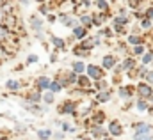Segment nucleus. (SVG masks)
<instances>
[{
	"instance_id": "12",
	"label": "nucleus",
	"mask_w": 153,
	"mask_h": 140,
	"mask_svg": "<svg viewBox=\"0 0 153 140\" xmlns=\"http://www.w3.org/2000/svg\"><path fill=\"white\" fill-rule=\"evenodd\" d=\"M102 66L105 68V69H112L116 66V59L114 55H105L103 59H102Z\"/></svg>"
},
{
	"instance_id": "42",
	"label": "nucleus",
	"mask_w": 153,
	"mask_h": 140,
	"mask_svg": "<svg viewBox=\"0 0 153 140\" xmlns=\"http://www.w3.org/2000/svg\"><path fill=\"white\" fill-rule=\"evenodd\" d=\"M48 21H55V16L53 14H48Z\"/></svg>"
},
{
	"instance_id": "36",
	"label": "nucleus",
	"mask_w": 153,
	"mask_h": 140,
	"mask_svg": "<svg viewBox=\"0 0 153 140\" xmlns=\"http://www.w3.org/2000/svg\"><path fill=\"white\" fill-rule=\"evenodd\" d=\"M39 13H41V14H48V13H50V9H48V5H46V4H43V5H39Z\"/></svg>"
},
{
	"instance_id": "19",
	"label": "nucleus",
	"mask_w": 153,
	"mask_h": 140,
	"mask_svg": "<svg viewBox=\"0 0 153 140\" xmlns=\"http://www.w3.org/2000/svg\"><path fill=\"white\" fill-rule=\"evenodd\" d=\"M130 44H134V46H139V44H143V37L141 35H135V34H132V35H128V39H126Z\"/></svg>"
},
{
	"instance_id": "21",
	"label": "nucleus",
	"mask_w": 153,
	"mask_h": 140,
	"mask_svg": "<svg viewBox=\"0 0 153 140\" xmlns=\"http://www.w3.org/2000/svg\"><path fill=\"white\" fill-rule=\"evenodd\" d=\"M53 133L50 130H38V140H48Z\"/></svg>"
},
{
	"instance_id": "33",
	"label": "nucleus",
	"mask_w": 153,
	"mask_h": 140,
	"mask_svg": "<svg viewBox=\"0 0 153 140\" xmlns=\"http://www.w3.org/2000/svg\"><path fill=\"white\" fill-rule=\"evenodd\" d=\"M36 62H38V55L30 53V55L27 57V64H36Z\"/></svg>"
},
{
	"instance_id": "24",
	"label": "nucleus",
	"mask_w": 153,
	"mask_h": 140,
	"mask_svg": "<svg viewBox=\"0 0 153 140\" xmlns=\"http://www.w3.org/2000/svg\"><path fill=\"white\" fill-rule=\"evenodd\" d=\"M43 101H45L46 105H52V103L55 101V94H52L50 91H46V92L43 94Z\"/></svg>"
},
{
	"instance_id": "39",
	"label": "nucleus",
	"mask_w": 153,
	"mask_h": 140,
	"mask_svg": "<svg viewBox=\"0 0 153 140\" xmlns=\"http://www.w3.org/2000/svg\"><path fill=\"white\" fill-rule=\"evenodd\" d=\"M150 60H152V53H144V55H143V62H144V64H148Z\"/></svg>"
},
{
	"instance_id": "18",
	"label": "nucleus",
	"mask_w": 153,
	"mask_h": 140,
	"mask_svg": "<svg viewBox=\"0 0 153 140\" xmlns=\"http://www.w3.org/2000/svg\"><path fill=\"white\" fill-rule=\"evenodd\" d=\"M76 83H78L82 89H89V87H91V82H89V78H87V76H84V74H80V76H78Z\"/></svg>"
},
{
	"instance_id": "43",
	"label": "nucleus",
	"mask_w": 153,
	"mask_h": 140,
	"mask_svg": "<svg viewBox=\"0 0 153 140\" xmlns=\"http://www.w3.org/2000/svg\"><path fill=\"white\" fill-rule=\"evenodd\" d=\"M103 140H114V139H112V137H105Z\"/></svg>"
},
{
	"instance_id": "29",
	"label": "nucleus",
	"mask_w": 153,
	"mask_h": 140,
	"mask_svg": "<svg viewBox=\"0 0 153 140\" xmlns=\"http://www.w3.org/2000/svg\"><path fill=\"white\" fill-rule=\"evenodd\" d=\"M73 53H75V55H78V57H87V55H89V52L82 50L80 46H78V48H75V52H73Z\"/></svg>"
},
{
	"instance_id": "23",
	"label": "nucleus",
	"mask_w": 153,
	"mask_h": 140,
	"mask_svg": "<svg viewBox=\"0 0 153 140\" xmlns=\"http://www.w3.org/2000/svg\"><path fill=\"white\" fill-rule=\"evenodd\" d=\"M130 96H132V87H121L119 89V98H123V99L126 98L128 99Z\"/></svg>"
},
{
	"instance_id": "3",
	"label": "nucleus",
	"mask_w": 153,
	"mask_h": 140,
	"mask_svg": "<svg viewBox=\"0 0 153 140\" xmlns=\"http://www.w3.org/2000/svg\"><path fill=\"white\" fill-rule=\"evenodd\" d=\"M50 83H52V80H50L48 76H39V78H36V82H34V85H36V91H39V92H43V91H48Z\"/></svg>"
},
{
	"instance_id": "11",
	"label": "nucleus",
	"mask_w": 153,
	"mask_h": 140,
	"mask_svg": "<svg viewBox=\"0 0 153 140\" xmlns=\"http://www.w3.org/2000/svg\"><path fill=\"white\" fill-rule=\"evenodd\" d=\"M59 20H61V21H62V25H66V27H73V29L78 27V25H76V23H78V20L73 18V16H70V14H61V16H59Z\"/></svg>"
},
{
	"instance_id": "9",
	"label": "nucleus",
	"mask_w": 153,
	"mask_h": 140,
	"mask_svg": "<svg viewBox=\"0 0 153 140\" xmlns=\"http://www.w3.org/2000/svg\"><path fill=\"white\" fill-rule=\"evenodd\" d=\"M41 99H43V94H41L39 91H30L29 94H25V101H29V103H32V105H38Z\"/></svg>"
},
{
	"instance_id": "37",
	"label": "nucleus",
	"mask_w": 153,
	"mask_h": 140,
	"mask_svg": "<svg viewBox=\"0 0 153 140\" xmlns=\"http://www.w3.org/2000/svg\"><path fill=\"white\" fill-rule=\"evenodd\" d=\"M150 128V124H146V122H141V124H135V131H139V130H148Z\"/></svg>"
},
{
	"instance_id": "15",
	"label": "nucleus",
	"mask_w": 153,
	"mask_h": 140,
	"mask_svg": "<svg viewBox=\"0 0 153 140\" xmlns=\"http://www.w3.org/2000/svg\"><path fill=\"white\" fill-rule=\"evenodd\" d=\"M111 98H112V96H111V92H109V91H102V92H98V94H96V101H100V103H107Z\"/></svg>"
},
{
	"instance_id": "32",
	"label": "nucleus",
	"mask_w": 153,
	"mask_h": 140,
	"mask_svg": "<svg viewBox=\"0 0 153 140\" xmlns=\"http://www.w3.org/2000/svg\"><path fill=\"white\" fill-rule=\"evenodd\" d=\"M141 27H143V29H150V27H152V20L143 18V20H141Z\"/></svg>"
},
{
	"instance_id": "20",
	"label": "nucleus",
	"mask_w": 153,
	"mask_h": 140,
	"mask_svg": "<svg viewBox=\"0 0 153 140\" xmlns=\"http://www.w3.org/2000/svg\"><path fill=\"white\" fill-rule=\"evenodd\" d=\"M134 66H135L134 59H125V60H123V64H121V69H125V71H132V69H134Z\"/></svg>"
},
{
	"instance_id": "35",
	"label": "nucleus",
	"mask_w": 153,
	"mask_h": 140,
	"mask_svg": "<svg viewBox=\"0 0 153 140\" xmlns=\"http://www.w3.org/2000/svg\"><path fill=\"white\" fill-rule=\"evenodd\" d=\"M144 78L148 80V85H150V87H153V71H148Z\"/></svg>"
},
{
	"instance_id": "4",
	"label": "nucleus",
	"mask_w": 153,
	"mask_h": 140,
	"mask_svg": "<svg viewBox=\"0 0 153 140\" xmlns=\"http://www.w3.org/2000/svg\"><path fill=\"white\" fill-rule=\"evenodd\" d=\"M23 87V83L20 82V80H14V78H11V80H5V89L11 92V94H16L20 89Z\"/></svg>"
},
{
	"instance_id": "13",
	"label": "nucleus",
	"mask_w": 153,
	"mask_h": 140,
	"mask_svg": "<svg viewBox=\"0 0 153 140\" xmlns=\"http://www.w3.org/2000/svg\"><path fill=\"white\" fill-rule=\"evenodd\" d=\"M78 23H80V27H84L85 30L93 25V16H89V14H84V16H80L78 18Z\"/></svg>"
},
{
	"instance_id": "5",
	"label": "nucleus",
	"mask_w": 153,
	"mask_h": 140,
	"mask_svg": "<svg viewBox=\"0 0 153 140\" xmlns=\"http://www.w3.org/2000/svg\"><path fill=\"white\" fill-rule=\"evenodd\" d=\"M134 140H153V128L150 126L148 130H139V131H135Z\"/></svg>"
},
{
	"instance_id": "16",
	"label": "nucleus",
	"mask_w": 153,
	"mask_h": 140,
	"mask_svg": "<svg viewBox=\"0 0 153 140\" xmlns=\"http://www.w3.org/2000/svg\"><path fill=\"white\" fill-rule=\"evenodd\" d=\"M87 66L82 62V60H76V62H73V73L75 74H84V69H85Z\"/></svg>"
},
{
	"instance_id": "34",
	"label": "nucleus",
	"mask_w": 153,
	"mask_h": 140,
	"mask_svg": "<svg viewBox=\"0 0 153 140\" xmlns=\"http://www.w3.org/2000/svg\"><path fill=\"white\" fill-rule=\"evenodd\" d=\"M14 130H16L18 133H25V130H27V128H25L22 122H16V124H14Z\"/></svg>"
},
{
	"instance_id": "6",
	"label": "nucleus",
	"mask_w": 153,
	"mask_h": 140,
	"mask_svg": "<svg viewBox=\"0 0 153 140\" xmlns=\"http://www.w3.org/2000/svg\"><path fill=\"white\" fill-rule=\"evenodd\" d=\"M98 37H100V35H93V37H85V39L82 41V46H80V48H82V50H85V52H87V50H91L93 46H96V44L100 43V39H98Z\"/></svg>"
},
{
	"instance_id": "1",
	"label": "nucleus",
	"mask_w": 153,
	"mask_h": 140,
	"mask_svg": "<svg viewBox=\"0 0 153 140\" xmlns=\"http://www.w3.org/2000/svg\"><path fill=\"white\" fill-rule=\"evenodd\" d=\"M137 92H139V96H141V99H152L153 96V89L148 85V83H139L137 85Z\"/></svg>"
},
{
	"instance_id": "40",
	"label": "nucleus",
	"mask_w": 153,
	"mask_h": 140,
	"mask_svg": "<svg viewBox=\"0 0 153 140\" xmlns=\"http://www.w3.org/2000/svg\"><path fill=\"white\" fill-rule=\"evenodd\" d=\"M91 112V108L89 106H82V110H80V115H87Z\"/></svg>"
},
{
	"instance_id": "27",
	"label": "nucleus",
	"mask_w": 153,
	"mask_h": 140,
	"mask_svg": "<svg viewBox=\"0 0 153 140\" xmlns=\"http://www.w3.org/2000/svg\"><path fill=\"white\" fill-rule=\"evenodd\" d=\"M61 89H62V87H61V85L57 83V80H52V83H50V87H48V91H50L52 94H57V92H59Z\"/></svg>"
},
{
	"instance_id": "2",
	"label": "nucleus",
	"mask_w": 153,
	"mask_h": 140,
	"mask_svg": "<svg viewBox=\"0 0 153 140\" xmlns=\"http://www.w3.org/2000/svg\"><path fill=\"white\" fill-rule=\"evenodd\" d=\"M29 23H30V29L36 32V34H39V32H43V25H45V21L39 18L38 14H32L30 18H29Z\"/></svg>"
},
{
	"instance_id": "28",
	"label": "nucleus",
	"mask_w": 153,
	"mask_h": 140,
	"mask_svg": "<svg viewBox=\"0 0 153 140\" xmlns=\"http://www.w3.org/2000/svg\"><path fill=\"white\" fill-rule=\"evenodd\" d=\"M96 89H100V91H105L107 89V82L102 78V80H96Z\"/></svg>"
},
{
	"instance_id": "8",
	"label": "nucleus",
	"mask_w": 153,
	"mask_h": 140,
	"mask_svg": "<svg viewBox=\"0 0 153 140\" xmlns=\"http://www.w3.org/2000/svg\"><path fill=\"white\" fill-rule=\"evenodd\" d=\"M76 103L75 101H64L62 105L59 106V113H75L76 110Z\"/></svg>"
},
{
	"instance_id": "26",
	"label": "nucleus",
	"mask_w": 153,
	"mask_h": 140,
	"mask_svg": "<svg viewBox=\"0 0 153 140\" xmlns=\"http://www.w3.org/2000/svg\"><path fill=\"white\" fill-rule=\"evenodd\" d=\"M105 14H96V16H93V25H96V27H100V25H103V21H105Z\"/></svg>"
},
{
	"instance_id": "17",
	"label": "nucleus",
	"mask_w": 153,
	"mask_h": 140,
	"mask_svg": "<svg viewBox=\"0 0 153 140\" xmlns=\"http://www.w3.org/2000/svg\"><path fill=\"white\" fill-rule=\"evenodd\" d=\"M50 43H52L57 50H64V46H66V43H64L61 37H50Z\"/></svg>"
},
{
	"instance_id": "30",
	"label": "nucleus",
	"mask_w": 153,
	"mask_h": 140,
	"mask_svg": "<svg viewBox=\"0 0 153 140\" xmlns=\"http://www.w3.org/2000/svg\"><path fill=\"white\" fill-rule=\"evenodd\" d=\"M144 52H146V50H144V46H143V44H139V46H135V48H134V55H144Z\"/></svg>"
},
{
	"instance_id": "14",
	"label": "nucleus",
	"mask_w": 153,
	"mask_h": 140,
	"mask_svg": "<svg viewBox=\"0 0 153 140\" xmlns=\"http://www.w3.org/2000/svg\"><path fill=\"white\" fill-rule=\"evenodd\" d=\"M85 35H87V30H85L84 27H80V25H78V27L73 29V37L80 39V41H84V39H85Z\"/></svg>"
},
{
	"instance_id": "41",
	"label": "nucleus",
	"mask_w": 153,
	"mask_h": 140,
	"mask_svg": "<svg viewBox=\"0 0 153 140\" xmlns=\"http://www.w3.org/2000/svg\"><path fill=\"white\" fill-rule=\"evenodd\" d=\"M53 137H55L57 140H62V139H64V133H61V131H57V133H55Z\"/></svg>"
},
{
	"instance_id": "22",
	"label": "nucleus",
	"mask_w": 153,
	"mask_h": 140,
	"mask_svg": "<svg viewBox=\"0 0 153 140\" xmlns=\"http://www.w3.org/2000/svg\"><path fill=\"white\" fill-rule=\"evenodd\" d=\"M94 5L98 7V11H102V13H109V2H103V0H98V2H94Z\"/></svg>"
},
{
	"instance_id": "7",
	"label": "nucleus",
	"mask_w": 153,
	"mask_h": 140,
	"mask_svg": "<svg viewBox=\"0 0 153 140\" xmlns=\"http://www.w3.org/2000/svg\"><path fill=\"white\" fill-rule=\"evenodd\" d=\"M109 131H111L112 139L114 137H121L123 135V126L119 124V121H112V122H109Z\"/></svg>"
},
{
	"instance_id": "44",
	"label": "nucleus",
	"mask_w": 153,
	"mask_h": 140,
	"mask_svg": "<svg viewBox=\"0 0 153 140\" xmlns=\"http://www.w3.org/2000/svg\"><path fill=\"white\" fill-rule=\"evenodd\" d=\"M152 60H153V52H152Z\"/></svg>"
},
{
	"instance_id": "31",
	"label": "nucleus",
	"mask_w": 153,
	"mask_h": 140,
	"mask_svg": "<svg viewBox=\"0 0 153 140\" xmlns=\"http://www.w3.org/2000/svg\"><path fill=\"white\" fill-rule=\"evenodd\" d=\"M146 108H148V106H146V101H144V99H139V101H137V110H139V112H144Z\"/></svg>"
},
{
	"instance_id": "10",
	"label": "nucleus",
	"mask_w": 153,
	"mask_h": 140,
	"mask_svg": "<svg viewBox=\"0 0 153 140\" xmlns=\"http://www.w3.org/2000/svg\"><path fill=\"white\" fill-rule=\"evenodd\" d=\"M85 69H87V74H89L91 78H94V80H102V74H103V73H102V69H100L98 66H94V64H89Z\"/></svg>"
},
{
	"instance_id": "25",
	"label": "nucleus",
	"mask_w": 153,
	"mask_h": 140,
	"mask_svg": "<svg viewBox=\"0 0 153 140\" xmlns=\"http://www.w3.org/2000/svg\"><path fill=\"white\" fill-rule=\"evenodd\" d=\"M91 133H93V137H103L105 135V130L102 126H93L91 128Z\"/></svg>"
},
{
	"instance_id": "38",
	"label": "nucleus",
	"mask_w": 153,
	"mask_h": 140,
	"mask_svg": "<svg viewBox=\"0 0 153 140\" xmlns=\"http://www.w3.org/2000/svg\"><path fill=\"white\" fill-rule=\"evenodd\" d=\"M146 18H148V20H153V5L146 9Z\"/></svg>"
},
{
	"instance_id": "45",
	"label": "nucleus",
	"mask_w": 153,
	"mask_h": 140,
	"mask_svg": "<svg viewBox=\"0 0 153 140\" xmlns=\"http://www.w3.org/2000/svg\"><path fill=\"white\" fill-rule=\"evenodd\" d=\"M82 140H89V139H82Z\"/></svg>"
}]
</instances>
